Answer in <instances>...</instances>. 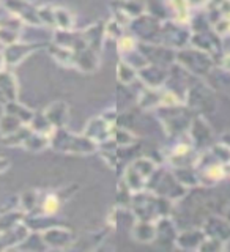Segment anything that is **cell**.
<instances>
[{
    "instance_id": "18",
    "label": "cell",
    "mask_w": 230,
    "mask_h": 252,
    "mask_svg": "<svg viewBox=\"0 0 230 252\" xmlns=\"http://www.w3.org/2000/svg\"><path fill=\"white\" fill-rule=\"evenodd\" d=\"M46 118L49 120L54 129H60V128H66L68 122H69V107L65 101H55L52 104L47 106L44 110Z\"/></svg>"
},
{
    "instance_id": "53",
    "label": "cell",
    "mask_w": 230,
    "mask_h": 252,
    "mask_svg": "<svg viewBox=\"0 0 230 252\" xmlns=\"http://www.w3.org/2000/svg\"><path fill=\"white\" fill-rule=\"evenodd\" d=\"M227 219H229V222H230V208H229V211H227V216H226Z\"/></svg>"
},
{
    "instance_id": "15",
    "label": "cell",
    "mask_w": 230,
    "mask_h": 252,
    "mask_svg": "<svg viewBox=\"0 0 230 252\" xmlns=\"http://www.w3.org/2000/svg\"><path fill=\"white\" fill-rule=\"evenodd\" d=\"M203 232L207 236L211 238H216L227 243L230 240V222L226 216H219V215H211L205 219L203 222Z\"/></svg>"
},
{
    "instance_id": "44",
    "label": "cell",
    "mask_w": 230,
    "mask_h": 252,
    "mask_svg": "<svg viewBox=\"0 0 230 252\" xmlns=\"http://www.w3.org/2000/svg\"><path fill=\"white\" fill-rule=\"evenodd\" d=\"M226 248V243L216 240V238H211V236H205V240L202 241L199 252H221L224 251Z\"/></svg>"
},
{
    "instance_id": "41",
    "label": "cell",
    "mask_w": 230,
    "mask_h": 252,
    "mask_svg": "<svg viewBox=\"0 0 230 252\" xmlns=\"http://www.w3.org/2000/svg\"><path fill=\"white\" fill-rule=\"evenodd\" d=\"M208 150L218 162L230 164V148L227 145H224L223 142H215V144H213Z\"/></svg>"
},
{
    "instance_id": "43",
    "label": "cell",
    "mask_w": 230,
    "mask_h": 252,
    "mask_svg": "<svg viewBox=\"0 0 230 252\" xmlns=\"http://www.w3.org/2000/svg\"><path fill=\"white\" fill-rule=\"evenodd\" d=\"M19 38H21L19 30L0 26V44H2L3 47L10 46V44H13L16 41H19Z\"/></svg>"
},
{
    "instance_id": "6",
    "label": "cell",
    "mask_w": 230,
    "mask_h": 252,
    "mask_svg": "<svg viewBox=\"0 0 230 252\" xmlns=\"http://www.w3.org/2000/svg\"><path fill=\"white\" fill-rule=\"evenodd\" d=\"M161 21L153 14L144 13L139 18L132 19L130 24V33L137 38L139 43H156L160 44L161 35Z\"/></svg>"
},
{
    "instance_id": "36",
    "label": "cell",
    "mask_w": 230,
    "mask_h": 252,
    "mask_svg": "<svg viewBox=\"0 0 230 252\" xmlns=\"http://www.w3.org/2000/svg\"><path fill=\"white\" fill-rule=\"evenodd\" d=\"M30 126L29 125H24L22 128H19L18 131H14L8 136H2V145L5 147H22L24 142H26L27 136L30 134Z\"/></svg>"
},
{
    "instance_id": "3",
    "label": "cell",
    "mask_w": 230,
    "mask_h": 252,
    "mask_svg": "<svg viewBox=\"0 0 230 252\" xmlns=\"http://www.w3.org/2000/svg\"><path fill=\"white\" fill-rule=\"evenodd\" d=\"M215 59L210 54L196 49L193 46H186L175 51V65L194 77L210 76L215 68Z\"/></svg>"
},
{
    "instance_id": "48",
    "label": "cell",
    "mask_w": 230,
    "mask_h": 252,
    "mask_svg": "<svg viewBox=\"0 0 230 252\" xmlns=\"http://www.w3.org/2000/svg\"><path fill=\"white\" fill-rule=\"evenodd\" d=\"M221 66H223L224 69L230 71V51H226L223 59H221Z\"/></svg>"
},
{
    "instance_id": "11",
    "label": "cell",
    "mask_w": 230,
    "mask_h": 252,
    "mask_svg": "<svg viewBox=\"0 0 230 252\" xmlns=\"http://www.w3.org/2000/svg\"><path fill=\"white\" fill-rule=\"evenodd\" d=\"M137 47L148 63H155V65L165 68L175 65V49L156 43H139Z\"/></svg>"
},
{
    "instance_id": "27",
    "label": "cell",
    "mask_w": 230,
    "mask_h": 252,
    "mask_svg": "<svg viewBox=\"0 0 230 252\" xmlns=\"http://www.w3.org/2000/svg\"><path fill=\"white\" fill-rule=\"evenodd\" d=\"M3 112H8L14 115L16 118H19V120L24 123V125H29L32 122V118L35 115V110H32L30 107H27L26 104H22L18 99L16 101H10L3 104Z\"/></svg>"
},
{
    "instance_id": "31",
    "label": "cell",
    "mask_w": 230,
    "mask_h": 252,
    "mask_svg": "<svg viewBox=\"0 0 230 252\" xmlns=\"http://www.w3.org/2000/svg\"><path fill=\"white\" fill-rule=\"evenodd\" d=\"M169 6L173 13V21L181 24L191 22V8L188 5V0H169Z\"/></svg>"
},
{
    "instance_id": "14",
    "label": "cell",
    "mask_w": 230,
    "mask_h": 252,
    "mask_svg": "<svg viewBox=\"0 0 230 252\" xmlns=\"http://www.w3.org/2000/svg\"><path fill=\"white\" fill-rule=\"evenodd\" d=\"M169 76H170L169 68L155 65V63H148L142 69H139V81L144 82V87H152V89L164 87L165 82L169 81Z\"/></svg>"
},
{
    "instance_id": "38",
    "label": "cell",
    "mask_w": 230,
    "mask_h": 252,
    "mask_svg": "<svg viewBox=\"0 0 230 252\" xmlns=\"http://www.w3.org/2000/svg\"><path fill=\"white\" fill-rule=\"evenodd\" d=\"M22 126H24V123L19 120V118H16L14 115L8 114V112H3L2 117H0V136H8V134L18 131L19 128H22Z\"/></svg>"
},
{
    "instance_id": "46",
    "label": "cell",
    "mask_w": 230,
    "mask_h": 252,
    "mask_svg": "<svg viewBox=\"0 0 230 252\" xmlns=\"http://www.w3.org/2000/svg\"><path fill=\"white\" fill-rule=\"evenodd\" d=\"M213 30H215L221 38L230 35V18H223L218 22H215L213 24Z\"/></svg>"
},
{
    "instance_id": "1",
    "label": "cell",
    "mask_w": 230,
    "mask_h": 252,
    "mask_svg": "<svg viewBox=\"0 0 230 252\" xmlns=\"http://www.w3.org/2000/svg\"><path fill=\"white\" fill-rule=\"evenodd\" d=\"M173 207V202L165 199L163 195H158L152 191H139L132 194V200L130 210L136 219L140 220H155L163 216H169Z\"/></svg>"
},
{
    "instance_id": "5",
    "label": "cell",
    "mask_w": 230,
    "mask_h": 252,
    "mask_svg": "<svg viewBox=\"0 0 230 252\" xmlns=\"http://www.w3.org/2000/svg\"><path fill=\"white\" fill-rule=\"evenodd\" d=\"M156 167H158V164L153 159H150L147 156H139L130 164H126L122 180L132 192L144 191L147 188V181L150 175L156 170Z\"/></svg>"
},
{
    "instance_id": "25",
    "label": "cell",
    "mask_w": 230,
    "mask_h": 252,
    "mask_svg": "<svg viewBox=\"0 0 230 252\" xmlns=\"http://www.w3.org/2000/svg\"><path fill=\"white\" fill-rule=\"evenodd\" d=\"M46 49H47V52H49L51 57L59 63V65L74 68V52L71 49H68V47L62 46L55 41H51V43H47Z\"/></svg>"
},
{
    "instance_id": "7",
    "label": "cell",
    "mask_w": 230,
    "mask_h": 252,
    "mask_svg": "<svg viewBox=\"0 0 230 252\" xmlns=\"http://www.w3.org/2000/svg\"><path fill=\"white\" fill-rule=\"evenodd\" d=\"M191 27L189 24H181L177 21H165L161 24L160 44H164L170 49H181L191 41Z\"/></svg>"
},
{
    "instance_id": "39",
    "label": "cell",
    "mask_w": 230,
    "mask_h": 252,
    "mask_svg": "<svg viewBox=\"0 0 230 252\" xmlns=\"http://www.w3.org/2000/svg\"><path fill=\"white\" fill-rule=\"evenodd\" d=\"M132 191L126 186L125 181L120 178L117 185V194H115V202H117V208H130L131 200H132Z\"/></svg>"
},
{
    "instance_id": "45",
    "label": "cell",
    "mask_w": 230,
    "mask_h": 252,
    "mask_svg": "<svg viewBox=\"0 0 230 252\" xmlns=\"http://www.w3.org/2000/svg\"><path fill=\"white\" fill-rule=\"evenodd\" d=\"M125 32H126V29H123L115 19H110V21L106 22V36L107 38H112L117 41V39L120 38Z\"/></svg>"
},
{
    "instance_id": "34",
    "label": "cell",
    "mask_w": 230,
    "mask_h": 252,
    "mask_svg": "<svg viewBox=\"0 0 230 252\" xmlns=\"http://www.w3.org/2000/svg\"><path fill=\"white\" fill-rule=\"evenodd\" d=\"M112 140L115 142V145L118 148H125V147H132L134 144L137 142L136 136L128 129V128H123V126H114V131H112Z\"/></svg>"
},
{
    "instance_id": "13",
    "label": "cell",
    "mask_w": 230,
    "mask_h": 252,
    "mask_svg": "<svg viewBox=\"0 0 230 252\" xmlns=\"http://www.w3.org/2000/svg\"><path fill=\"white\" fill-rule=\"evenodd\" d=\"M114 126L115 125L109 123L102 115H98V117H93L90 122H87L82 134H85V136L92 139L93 142H97L99 147L101 144H104V142L112 139Z\"/></svg>"
},
{
    "instance_id": "42",
    "label": "cell",
    "mask_w": 230,
    "mask_h": 252,
    "mask_svg": "<svg viewBox=\"0 0 230 252\" xmlns=\"http://www.w3.org/2000/svg\"><path fill=\"white\" fill-rule=\"evenodd\" d=\"M38 18L41 26L44 27H54L55 29V16H54V6L51 5H38Z\"/></svg>"
},
{
    "instance_id": "21",
    "label": "cell",
    "mask_w": 230,
    "mask_h": 252,
    "mask_svg": "<svg viewBox=\"0 0 230 252\" xmlns=\"http://www.w3.org/2000/svg\"><path fill=\"white\" fill-rule=\"evenodd\" d=\"M30 235V228L26 225V222H21L16 227L10 228L8 232L0 235V241L5 243V246H2L3 251H11L18 249L21 244L27 240V236Z\"/></svg>"
},
{
    "instance_id": "10",
    "label": "cell",
    "mask_w": 230,
    "mask_h": 252,
    "mask_svg": "<svg viewBox=\"0 0 230 252\" xmlns=\"http://www.w3.org/2000/svg\"><path fill=\"white\" fill-rule=\"evenodd\" d=\"M39 47H47L44 43H24V41H16L10 46H6L2 49V57H3V65L5 68H13L18 66L21 62H24L30 54H33Z\"/></svg>"
},
{
    "instance_id": "49",
    "label": "cell",
    "mask_w": 230,
    "mask_h": 252,
    "mask_svg": "<svg viewBox=\"0 0 230 252\" xmlns=\"http://www.w3.org/2000/svg\"><path fill=\"white\" fill-rule=\"evenodd\" d=\"M10 159L8 158H5V156H0V173H3V172H6L8 169H10Z\"/></svg>"
},
{
    "instance_id": "32",
    "label": "cell",
    "mask_w": 230,
    "mask_h": 252,
    "mask_svg": "<svg viewBox=\"0 0 230 252\" xmlns=\"http://www.w3.org/2000/svg\"><path fill=\"white\" fill-rule=\"evenodd\" d=\"M39 202H41V194H39L36 189H27V191L19 194V207L26 213H32L38 210Z\"/></svg>"
},
{
    "instance_id": "37",
    "label": "cell",
    "mask_w": 230,
    "mask_h": 252,
    "mask_svg": "<svg viewBox=\"0 0 230 252\" xmlns=\"http://www.w3.org/2000/svg\"><path fill=\"white\" fill-rule=\"evenodd\" d=\"M29 126H30L32 131L39 132V134H46V136H51V134L54 132L52 125L46 118L44 112H35V115H33V118H32V122L29 123Z\"/></svg>"
},
{
    "instance_id": "52",
    "label": "cell",
    "mask_w": 230,
    "mask_h": 252,
    "mask_svg": "<svg viewBox=\"0 0 230 252\" xmlns=\"http://www.w3.org/2000/svg\"><path fill=\"white\" fill-rule=\"evenodd\" d=\"M2 68H5V65H3V57H2V51H0V69Z\"/></svg>"
},
{
    "instance_id": "2",
    "label": "cell",
    "mask_w": 230,
    "mask_h": 252,
    "mask_svg": "<svg viewBox=\"0 0 230 252\" xmlns=\"http://www.w3.org/2000/svg\"><path fill=\"white\" fill-rule=\"evenodd\" d=\"M54 152L66 155H92L98 152V144L85 134H74L68 128L54 129L51 134V147Z\"/></svg>"
},
{
    "instance_id": "23",
    "label": "cell",
    "mask_w": 230,
    "mask_h": 252,
    "mask_svg": "<svg viewBox=\"0 0 230 252\" xmlns=\"http://www.w3.org/2000/svg\"><path fill=\"white\" fill-rule=\"evenodd\" d=\"M82 35L87 41V46H90L92 49L101 54L102 43H104L106 38V22H97L93 26L87 27L85 30H82Z\"/></svg>"
},
{
    "instance_id": "28",
    "label": "cell",
    "mask_w": 230,
    "mask_h": 252,
    "mask_svg": "<svg viewBox=\"0 0 230 252\" xmlns=\"http://www.w3.org/2000/svg\"><path fill=\"white\" fill-rule=\"evenodd\" d=\"M51 147V136H46V134H39L35 131H30V134L27 136L26 142H24L22 148H26L27 152L32 153H38L43 152V150Z\"/></svg>"
},
{
    "instance_id": "4",
    "label": "cell",
    "mask_w": 230,
    "mask_h": 252,
    "mask_svg": "<svg viewBox=\"0 0 230 252\" xmlns=\"http://www.w3.org/2000/svg\"><path fill=\"white\" fill-rule=\"evenodd\" d=\"M158 118L161 120L165 134L170 139H178L181 136H186L189 125L193 122V114L191 109L180 104V106H172V107H160L156 109Z\"/></svg>"
},
{
    "instance_id": "51",
    "label": "cell",
    "mask_w": 230,
    "mask_h": 252,
    "mask_svg": "<svg viewBox=\"0 0 230 252\" xmlns=\"http://www.w3.org/2000/svg\"><path fill=\"white\" fill-rule=\"evenodd\" d=\"M219 142H223L224 145H227V147L230 148V131H229V132H224L223 136H221Z\"/></svg>"
},
{
    "instance_id": "17",
    "label": "cell",
    "mask_w": 230,
    "mask_h": 252,
    "mask_svg": "<svg viewBox=\"0 0 230 252\" xmlns=\"http://www.w3.org/2000/svg\"><path fill=\"white\" fill-rule=\"evenodd\" d=\"M155 225H156V236H155L153 243L161 244V246H175V238H177L178 228H177L175 222L172 220L170 215L156 219Z\"/></svg>"
},
{
    "instance_id": "40",
    "label": "cell",
    "mask_w": 230,
    "mask_h": 252,
    "mask_svg": "<svg viewBox=\"0 0 230 252\" xmlns=\"http://www.w3.org/2000/svg\"><path fill=\"white\" fill-rule=\"evenodd\" d=\"M117 47H118V52H120V55H125V54H128V52H132V51H136L137 49V46H139V41H137V38L128 33V32H125V33L117 39Z\"/></svg>"
},
{
    "instance_id": "8",
    "label": "cell",
    "mask_w": 230,
    "mask_h": 252,
    "mask_svg": "<svg viewBox=\"0 0 230 252\" xmlns=\"http://www.w3.org/2000/svg\"><path fill=\"white\" fill-rule=\"evenodd\" d=\"M0 5L21 22L33 27L41 26L38 18V5L29 2V0H0Z\"/></svg>"
},
{
    "instance_id": "22",
    "label": "cell",
    "mask_w": 230,
    "mask_h": 252,
    "mask_svg": "<svg viewBox=\"0 0 230 252\" xmlns=\"http://www.w3.org/2000/svg\"><path fill=\"white\" fill-rule=\"evenodd\" d=\"M110 8L114 13H122L132 21L147 13V3L139 2V0H112Z\"/></svg>"
},
{
    "instance_id": "26",
    "label": "cell",
    "mask_w": 230,
    "mask_h": 252,
    "mask_svg": "<svg viewBox=\"0 0 230 252\" xmlns=\"http://www.w3.org/2000/svg\"><path fill=\"white\" fill-rule=\"evenodd\" d=\"M172 172L175 178L180 181L181 185L186 186L188 189L199 186V175L194 165H181V167H172Z\"/></svg>"
},
{
    "instance_id": "12",
    "label": "cell",
    "mask_w": 230,
    "mask_h": 252,
    "mask_svg": "<svg viewBox=\"0 0 230 252\" xmlns=\"http://www.w3.org/2000/svg\"><path fill=\"white\" fill-rule=\"evenodd\" d=\"M188 137L199 152L208 150L215 144V142H213V131L202 115H196L193 118V122L189 125V129H188Z\"/></svg>"
},
{
    "instance_id": "24",
    "label": "cell",
    "mask_w": 230,
    "mask_h": 252,
    "mask_svg": "<svg viewBox=\"0 0 230 252\" xmlns=\"http://www.w3.org/2000/svg\"><path fill=\"white\" fill-rule=\"evenodd\" d=\"M132 238L139 243H153L156 236V225L153 220H140L136 219L131 230Z\"/></svg>"
},
{
    "instance_id": "29",
    "label": "cell",
    "mask_w": 230,
    "mask_h": 252,
    "mask_svg": "<svg viewBox=\"0 0 230 252\" xmlns=\"http://www.w3.org/2000/svg\"><path fill=\"white\" fill-rule=\"evenodd\" d=\"M26 215L27 213L22 211L21 208L11 210V211H0V235L8 232L10 228L16 227L18 224L24 222Z\"/></svg>"
},
{
    "instance_id": "19",
    "label": "cell",
    "mask_w": 230,
    "mask_h": 252,
    "mask_svg": "<svg viewBox=\"0 0 230 252\" xmlns=\"http://www.w3.org/2000/svg\"><path fill=\"white\" fill-rule=\"evenodd\" d=\"M19 94L18 81L8 68L0 69V104H6L10 101H16Z\"/></svg>"
},
{
    "instance_id": "9",
    "label": "cell",
    "mask_w": 230,
    "mask_h": 252,
    "mask_svg": "<svg viewBox=\"0 0 230 252\" xmlns=\"http://www.w3.org/2000/svg\"><path fill=\"white\" fill-rule=\"evenodd\" d=\"M41 238L47 249H68L77 241L76 233L63 225H51L41 232Z\"/></svg>"
},
{
    "instance_id": "33",
    "label": "cell",
    "mask_w": 230,
    "mask_h": 252,
    "mask_svg": "<svg viewBox=\"0 0 230 252\" xmlns=\"http://www.w3.org/2000/svg\"><path fill=\"white\" fill-rule=\"evenodd\" d=\"M55 29L57 30H74V16L63 6H54Z\"/></svg>"
},
{
    "instance_id": "47",
    "label": "cell",
    "mask_w": 230,
    "mask_h": 252,
    "mask_svg": "<svg viewBox=\"0 0 230 252\" xmlns=\"http://www.w3.org/2000/svg\"><path fill=\"white\" fill-rule=\"evenodd\" d=\"M208 0H188V5L191 10H200V8H207Z\"/></svg>"
},
{
    "instance_id": "50",
    "label": "cell",
    "mask_w": 230,
    "mask_h": 252,
    "mask_svg": "<svg viewBox=\"0 0 230 252\" xmlns=\"http://www.w3.org/2000/svg\"><path fill=\"white\" fill-rule=\"evenodd\" d=\"M223 2H224V0H208V2H207V10L208 11L210 10H215V8H218Z\"/></svg>"
},
{
    "instance_id": "35",
    "label": "cell",
    "mask_w": 230,
    "mask_h": 252,
    "mask_svg": "<svg viewBox=\"0 0 230 252\" xmlns=\"http://www.w3.org/2000/svg\"><path fill=\"white\" fill-rule=\"evenodd\" d=\"M60 207H62V200L60 197L55 194V192H49L46 194L41 202H39V207L38 210L43 211L44 215H49V216H55L57 213L60 211Z\"/></svg>"
},
{
    "instance_id": "16",
    "label": "cell",
    "mask_w": 230,
    "mask_h": 252,
    "mask_svg": "<svg viewBox=\"0 0 230 252\" xmlns=\"http://www.w3.org/2000/svg\"><path fill=\"white\" fill-rule=\"evenodd\" d=\"M205 232L202 227H191L180 230L175 238V246L181 251H199L202 241L205 240Z\"/></svg>"
},
{
    "instance_id": "30",
    "label": "cell",
    "mask_w": 230,
    "mask_h": 252,
    "mask_svg": "<svg viewBox=\"0 0 230 252\" xmlns=\"http://www.w3.org/2000/svg\"><path fill=\"white\" fill-rule=\"evenodd\" d=\"M139 79V71L131 66L128 62H125L123 59L117 63V81L123 85H131L132 82H136Z\"/></svg>"
},
{
    "instance_id": "20",
    "label": "cell",
    "mask_w": 230,
    "mask_h": 252,
    "mask_svg": "<svg viewBox=\"0 0 230 252\" xmlns=\"http://www.w3.org/2000/svg\"><path fill=\"white\" fill-rule=\"evenodd\" d=\"M99 52L87 46L85 49L74 54V68L82 71V73H93L99 68Z\"/></svg>"
}]
</instances>
